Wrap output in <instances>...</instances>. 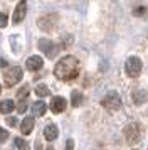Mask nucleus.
<instances>
[{"label": "nucleus", "mask_w": 148, "mask_h": 150, "mask_svg": "<svg viewBox=\"0 0 148 150\" xmlns=\"http://www.w3.org/2000/svg\"><path fill=\"white\" fill-rule=\"evenodd\" d=\"M78 73H79V68H78V59L74 56L62 57L54 68V74L61 81H71L74 78H78Z\"/></svg>", "instance_id": "obj_1"}, {"label": "nucleus", "mask_w": 148, "mask_h": 150, "mask_svg": "<svg viewBox=\"0 0 148 150\" xmlns=\"http://www.w3.org/2000/svg\"><path fill=\"white\" fill-rule=\"evenodd\" d=\"M22 68L19 66H12V68H8L4 71V81H5L7 86H13V84H17V83L22 79Z\"/></svg>", "instance_id": "obj_2"}, {"label": "nucleus", "mask_w": 148, "mask_h": 150, "mask_svg": "<svg viewBox=\"0 0 148 150\" xmlns=\"http://www.w3.org/2000/svg\"><path fill=\"white\" fill-rule=\"evenodd\" d=\"M141 68H143V64H141V61L136 57V56H131V57L126 59L125 71H126V74L130 76V78H136V76L141 73Z\"/></svg>", "instance_id": "obj_3"}, {"label": "nucleus", "mask_w": 148, "mask_h": 150, "mask_svg": "<svg viewBox=\"0 0 148 150\" xmlns=\"http://www.w3.org/2000/svg\"><path fill=\"white\" fill-rule=\"evenodd\" d=\"M101 105H103L104 108L114 111V110H120L121 108V98L118 96V93H116V91H109V93L103 98Z\"/></svg>", "instance_id": "obj_4"}, {"label": "nucleus", "mask_w": 148, "mask_h": 150, "mask_svg": "<svg viewBox=\"0 0 148 150\" xmlns=\"http://www.w3.org/2000/svg\"><path fill=\"white\" fill-rule=\"evenodd\" d=\"M125 137H126V142L131 143V145L140 142V128H138V125L136 123L128 125L126 128H125Z\"/></svg>", "instance_id": "obj_5"}, {"label": "nucleus", "mask_w": 148, "mask_h": 150, "mask_svg": "<svg viewBox=\"0 0 148 150\" xmlns=\"http://www.w3.org/2000/svg\"><path fill=\"white\" fill-rule=\"evenodd\" d=\"M25 14H27V2L25 0H20L19 4H17V7H15V10H13L12 22L13 24H20L25 19Z\"/></svg>", "instance_id": "obj_6"}, {"label": "nucleus", "mask_w": 148, "mask_h": 150, "mask_svg": "<svg viewBox=\"0 0 148 150\" xmlns=\"http://www.w3.org/2000/svg\"><path fill=\"white\" fill-rule=\"evenodd\" d=\"M39 49L47 56V57H54V56H56V52H57L56 46H54L49 39H40V41H39Z\"/></svg>", "instance_id": "obj_7"}, {"label": "nucleus", "mask_w": 148, "mask_h": 150, "mask_svg": "<svg viewBox=\"0 0 148 150\" xmlns=\"http://www.w3.org/2000/svg\"><path fill=\"white\" fill-rule=\"evenodd\" d=\"M51 110H52V113H62L66 110V100L61 96H54L51 101Z\"/></svg>", "instance_id": "obj_8"}, {"label": "nucleus", "mask_w": 148, "mask_h": 150, "mask_svg": "<svg viewBox=\"0 0 148 150\" xmlns=\"http://www.w3.org/2000/svg\"><path fill=\"white\" fill-rule=\"evenodd\" d=\"M42 64H44V61H42L40 56H30L25 62L27 69H30V71H39V69L42 68Z\"/></svg>", "instance_id": "obj_9"}, {"label": "nucleus", "mask_w": 148, "mask_h": 150, "mask_svg": "<svg viewBox=\"0 0 148 150\" xmlns=\"http://www.w3.org/2000/svg\"><path fill=\"white\" fill-rule=\"evenodd\" d=\"M57 135H59V130H57V127H56L54 123L47 125L46 128H44V137H46V140H49V142L56 140V138H57Z\"/></svg>", "instance_id": "obj_10"}, {"label": "nucleus", "mask_w": 148, "mask_h": 150, "mask_svg": "<svg viewBox=\"0 0 148 150\" xmlns=\"http://www.w3.org/2000/svg\"><path fill=\"white\" fill-rule=\"evenodd\" d=\"M34 118L32 116H27V118H24V122H22V125H20V132L24 133V135H29L30 132H32L34 128Z\"/></svg>", "instance_id": "obj_11"}, {"label": "nucleus", "mask_w": 148, "mask_h": 150, "mask_svg": "<svg viewBox=\"0 0 148 150\" xmlns=\"http://www.w3.org/2000/svg\"><path fill=\"white\" fill-rule=\"evenodd\" d=\"M46 110H47V105L44 101H35L32 105V113L35 116H40V115H44L46 113Z\"/></svg>", "instance_id": "obj_12"}, {"label": "nucleus", "mask_w": 148, "mask_h": 150, "mask_svg": "<svg viewBox=\"0 0 148 150\" xmlns=\"http://www.w3.org/2000/svg\"><path fill=\"white\" fill-rule=\"evenodd\" d=\"M13 108H15V105H13L12 100H5V101L0 103V113H4V115L10 113V111H12Z\"/></svg>", "instance_id": "obj_13"}, {"label": "nucleus", "mask_w": 148, "mask_h": 150, "mask_svg": "<svg viewBox=\"0 0 148 150\" xmlns=\"http://www.w3.org/2000/svg\"><path fill=\"white\" fill-rule=\"evenodd\" d=\"M81 103H82V95H81L79 91H73V95H71V105L76 108V106H79Z\"/></svg>", "instance_id": "obj_14"}, {"label": "nucleus", "mask_w": 148, "mask_h": 150, "mask_svg": "<svg viewBox=\"0 0 148 150\" xmlns=\"http://www.w3.org/2000/svg\"><path fill=\"white\" fill-rule=\"evenodd\" d=\"M35 95L37 96H49L51 95V91H49V88H47L46 84H39V86H35Z\"/></svg>", "instance_id": "obj_15"}, {"label": "nucleus", "mask_w": 148, "mask_h": 150, "mask_svg": "<svg viewBox=\"0 0 148 150\" xmlns=\"http://www.w3.org/2000/svg\"><path fill=\"white\" fill-rule=\"evenodd\" d=\"M133 100H135L136 105H141L143 101H147V93H145V91H136L133 95Z\"/></svg>", "instance_id": "obj_16"}, {"label": "nucleus", "mask_w": 148, "mask_h": 150, "mask_svg": "<svg viewBox=\"0 0 148 150\" xmlns=\"http://www.w3.org/2000/svg\"><path fill=\"white\" fill-rule=\"evenodd\" d=\"M15 145H17L19 150H29V143L25 140H22V138H15Z\"/></svg>", "instance_id": "obj_17"}, {"label": "nucleus", "mask_w": 148, "mask_h": 150, "mask_svg": "<svg viewBox=\"0 0 148 150\" xmlns=\"http://www.w3.org/2000/svg\"><path fill=\"white\" fill-rule=\"evenodd\" d=\"M27 95H29V86L25 84V86H24L22 89H19V93H17V96H19L20 100H22V98L25 100V98H27Z\"/></svg>", "instance_id": "obj_18"}, {"label": "nucleus", "mask_w": 148, "mask_h": 150, "mask_svg": "<svg viewBox=\"0 0 148 150\" xmlns=\"http://www.w3.org/2000/svg\"><path fill=\"white\" fill-rule=\"evenodd\" d=\"M7 22H8V19H7V15L0 12V27H5V25H7Z\"/></svg>", "instance_id": "obj_19"}, {"label": "nucleus", "mask_w": 148, "mask_h": 150, "mask_svg": "<svg viewBox=\"0 0 148 150\" xmlns=\"http://www.w3.org/2000/svg\"><path fill=\"white\" fill-rule=\"evenodd\" d=\"M17 110H19V113H24V111H25V110H27V101H25V100L19 103V106H17Z\"/></svg>", "instance_id": "obj_20"}, {"label": "nucleus", "mask_w": 148, "mask_h": 150, "mask_svg": "<svg viewBox=\"0 0 148 150\" xmlns=\"http://www.w3.org/2000/svg\"><path fill=\"white\" fill-rule=\"evenodd\" d=\"M7 137H8V133H7V130L0 128V142H5V140H7Z\"/></svg>", "instance_id": "obj_21"}, {"label": "nucleus", "mask_w": 148, "mask_h": 150, "mask_svg": "<svg viewBox=\"0 0 148 150\" xmlns=\"http://www.w3.org/2000/svg\"><path fill=\"white\" fill-rule=\"evenodd\" d=\"M7 125H8V127H15V125H17V118H13V116L7 118Z\"/></svg>", "instance_id": "obj_22"}, {"label": "nucleus", "mask_w": 148, "mask_h": 150, "mask_svg": "<svg viewBox=\"0 0 148 150\" xmlns=\"http://www.w3.org/2000/svg\"><path fill=\"white\" fill-rule=\"evenodd\" d=\"M73 147H74V142H73V140H67V143H66V150H73Z\"/></svg>", "instance_id": "obj_23"}, {"label": "nucleus", "mask_w": 148, "mask_h": 150, "mask_svg": "<svg viewBox=\"0 0 148 150\" xmlns=\"http://www.w3.org/2000/svg\"><path fill=\"white\" fill-rule=\"evenodd\" d=\"M5 66H7V61L4 57H0V68H5Z\"/></svg>", "instance_id": "obj_24"}, {"label": "nucleus", "mask_w": 148, "mask_h": 150, "mask_svg": "<svg viewBox=\"0 0 148 150\" xmlns=\"http://www.w3.org/2000/svg\"><path fill=\"white\" fill-rule=\"evenodd\" d=\"M35 150H40V143L39 142H35Z\"/></svg>", "instance_id": "obj_25"}, {"label": "nucleus", "mask_w": 148, "mask_h": 150, "mask_svg": "<svg viewBox=\"0 0 148 150\" xmlns=\"http://www.w3.org/2000/svg\"><path fill=\"white\" fill-rule=\"evenodd\" d=\"M47 150H54V149H47Z\"/></svg>", "instance_id": "obj_26"}, {"label": "nucleus", "mask_w": 148, "mask_h": 150, "mask_svg": "<svg viewBox=\"0 0 148 150\" xmlns=\"http://www.w3.org/2000/svg\"><path fill=\"white\" fill-rule=\"evenodd\" d=\"M0 91H2V86H0Z\"/></svg>", "instance_id": "obj_27"}]
</instances>
